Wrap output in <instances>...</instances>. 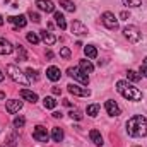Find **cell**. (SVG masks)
Listing matches in <instances>:
<instances>
[{"label":"cell","mask_w":147,"mask_h":147,"mask_svg":"<svg viewBox=\"0 0 147 147\" xmlns=\"http://www.w3.org/2000/svg\"><path fill=\"white\" fill-rule=\"evenodd\" d=\"M70 29H72L74 34H77V36H86L89 31H87V28L80 22V21H74L72 26H70Z\"/></svg>","instance_id":"9c48e42d"},{"label":"cell","mask_w":147,"mask_h":147,"mask_svg":"<svg viewBox=\"0 0 147 147\" xmlns=\"http://www.w3.org/2000/svg\"><path fill=\"white\" fill-rule=\"evenodd\" d=\"M16 50H17V60L26 62V60H28V53H26L24 46H22V45H17V46H16Z\"/></svg>","instance_id":"cb8c5ba5"},{"label":"cell","mask_w":147,"mask_h":147,"mask_svg":"<svg viewBox=\"0 0 147 147\" xmlns=\"http://www.w3.org/2000/svg\"><path fill=\"white\" fill-rule=\"evenodd\" d=\"M101 21H103V24H105L108 29H118V19L115 17V14L105 12V14L101 16Z\"/></svg>","instance_id":"8992f818"},{"label":"cell","mask_w":147,"mask_h":147,"mask_svg":"<svg viewBox=\"0 0 147 147\" xmlns=\"http://www.w3.org/2000/svg\"><path fill=\"white\" fill-rule=\"evenodd\" d=\"M36 5H38V9H39V10H43V12H46V14L55 12V5H53V2H51V0H38Z\"/></svg>","instance_id":"8fae6325"},{"label":"cell","mask_w":147,"mask_h":147,"mask_svg":"<svg viewBox=\"0 0 147 147\" xmlns=\"http://www.w3.org/2000/svg\"><path fill=\"white\" fill-rule=\"evenodd\" d=\"M29 17H31V19H33L34 22H39V21H41V17H39V14H38V12H34L33 9L29 10Z\"/></svg>","instance_id":"d6a6232c"},{"label":"cell","mask_w":147,"mask_h":147,"mask_svg":"<svg viewBox=\"0 0 147 147\" xmlns=\"http://www.w3.org/2000/svg\"><path fill=\"white\" fill-rule=\"evenodd\" d=\"M67 74H69L72 79L79 80L80 84H84V86H87V84H89V75H87L86 72H82L80 69H74V67H70V69L67 70Z\"/></svg>","instance_id":"5b68a950"},{"label":"cell","mask_w":147,"mask_h":147,"mask_svg":"<svg viewBox=\"0 0 147 147\" xmlns=\"http://www.w3.org/2000/svg\"><path fill=\"white\" fill-rule=\"evenodd\" d=\"M9 22H12L16 28H24L26 24H28V19H26V16H10L9 17Z\"/></svg>","instance_id":"7c38bea8"},{"label":"cell","mask_w":147,"mask_h":147,"mask_svg":"<svg viewBox=\"0 0 147 147\" xmlns=\"http://www.w3.org/2000/svg\"><path fill=\"white\" fill-rule=\"evenodd\" d=\"M60 5L67 10V12H75V5L72 0H60Z\"/></svg>","instance_id":"d4e9b609"},{"label":"cell","mask_w":147,"mask_h":147,"mask_svg":"<svg viewBox=\"0 0 147 147\" xmlns=\"http://www.w3.org/2000/svg\"><path fill=\"white\" fill-rule=\"evenodd\" d=\"M5 108H7L9 113H17L22 108V101H19V99H9L7 105H5Z\"/></svg>","instance_id":"4fadbf2b"},{"label":"cell","mask_w":147,"mask_h":147,"mask_svg":"<svg viewBox=\"0 0 147 147\" xmlns=\"http://www.w3.org/2000/svg\"><path fill=\"white\" fill-rule=\"evenodd\" d=\"M14 51V46L10 45V41L0 38V55H10Z\"/></svg>","instance_id":"5bb4252c"},{"label":"cell","mask_w":147,"mask_h":147,"mask_svg":"<svg viewBox=\"0 0 147 147\" xmlns=\"http://www.w3.org/2000/svg\"><path fill=\"white\" fill-rule=\"evenodd\" d=\"M46 77H48L51 82H57V80H60V77H62L60 69H58V67H50V69L46 70Z\"/></svg>","instance_id":"9a60e30c"},{"label":"cell","mask_w":147,"mask_h":147,"mask_svg":"<svg viewBox=\"0 0 147 147\" xmlns=\"http://www.w3.org/2000/svg\"><path fill=\"white\" fill-rule=\"evenodd\" d=\"M84 53H86V57H87V58H96V57H98V50H96L92 45L84 46Z\"/></svg>","instance_id":"7402d4cb"},{"label":"cell","mask_w":147,"mask_h":147,"mask_svg":"<svg viewBox=\"0 0 147 147\" xmlns=\"http://www.w3.org/2000/svg\"><path fill=\"white\" fill-rule=\"evenodd\" d=\"M69 115H70V118H72V120H82V113H80L79 110H72Z\"/></svg>","instance_id":"1f68e13d"},{"label":"cell","mask_w":147,"mask_h":147,"mask_svg":"<svg viewBox=\"0 0 147 147\" xmlns=\"http://www.w3.org/2000/svg\"><path fill=\"white\" fill-rule=\"evenodd\" d=\"M24 125H26V118L24 116H16L14 118V127L16 128H22Z\"/></svg>","instance_id":"83f0119b"},{"label":"cell","mask_w":147,"mask_h":147,"mask_svg":"<svg viewBox=\"0 0 147 147\" xmlns=\"http://www.w3.org/2000/svg\"><path fill=\"white\" fill-rule=\"evenodd\" d=\"M140 74H144V75L147 77V57L144 58V63L140 65Z\"/></svg>","instance_id":"e575fe53"},{"label":"cell","mask_w":147,"mask_h":147,"mask_svg":"<svg viewBox=\"0 0 147 147\" xmlns=\"http://www.w3.org/2000/svg\"><path fill=\"white\" fill-rule=\"evenodd\" d=\"M127 77H128V80H132V82H139L142 75L139 72H135V70H128V72H127Z\"/></svg>","instance_id":"484cf974"},{"label":"cell","mask_w":147,"mask_h":147,"mask_svg":"<svg viewBox=\"0 0 147 147\" xmlns=\"http://www.w3.org/2000/svg\"><path fill=\"white\" fill-rule=\"evenodd\" d=\"M21 98L26 99V101H29V103H36L38 101V94L33 92V91H29V89H22L21 91Z\"/></svg>","instance_id":"2e32d148"},{"label":"cell","mask_w":147,"mask_h":147,"mask_svg":"<svg viewBox=\"0 0 147 147\" xmlns=\"http://www.w3.org/2000/svg\"><path fill=\"white\" fill-rule=\"evenodd\" d=\"M123 36L127 38L130 43H139L142 39V33H140V29L137 26H127L123 29Z\"/></svg>","instance_id":"277c9868"},{"label":"cell","mask_w":147,"mask_h":147,"mask_svg":"<svg viewBox=\"0 0 147 147\" xmlns=\"http://www.w3.org/2000/svg\"><path fill=\"white\" fill-rule=\"evenodd\" d=\"M125 7H139L140 5V0H121Z\"/></svg>","instance_id":"f546056e"},{"label":"cell","mask_w":147,"mask_h":147,"mask_svg":"<svg viewBox=\"0 0 147 147\" xmlns=\"http://www.w3.org/2000/svg\"><path fill=\"white\" fill-rule=\"evenodd\" d=\"M70 55H72V53H70V50H69V48H62V50H60V57H63V58H69Z\"/></svg>","instance_id":"836d02e7"},{"label":"cell","mask_w":147,"mask_h":147,"mask_svg":"<svg viewBox=\"0 0 147 147\" xmlns=\"http://www.w3.org/2000/svg\"><path fill=\"white\" fill-rule=\"evenodd\" d=\"M63 105H65V106H72V103H70L69 99H63Z\"/></svg>","instance_id":"ab89813d"},{"label":"cell","mask_w":147,"mask_h":147,"mask_svg":"<svg viewBox=\"0 0 147 147\" xmlns=\"http://www.w3.org/2000/svg\"><path fill=\"white\" fill-rule=\"evenodd\" d=\"M116 91L123 98H127L128 101H140L142 99V91H139L137 87H134L127 80H118L116 82Z\"/></svg>","instance_id":"7a4b0ae2"},{"label":"cell","mask_w":147,"mask_h":147,"mask_svg":"<svg viewBox=\"0 0 147 147\" xmlns=\"http://www.w3.org/2000/svg\"><path fill=\"white\" fill-rule=\"evenodd\" d=\"M46 57H48V58H53V51L48 50V51H46Z\"/></svg>","instance_id":"f35d334b"},{"label":"cell","mask_w":147,"mask_h":147,"mask_svg":"<svg viewBox=\"0 0 147 147\" xmlns=\"http://www.w3.org/2000/svg\"><path fill=\"white\" fill-rule=\"evenodd\" d=\"M3 79H5V75H3V74H2V70H0V82H2V80H3Z\"/></svg>","instance_id":"60d3db41"},{"label":"cell","mask_w":147,"mask_h":147,"mask_svg":"<svg viewBox=\"0 0 147 147\" xmlns=\"http://www.w3.org/2000/svg\"><path fill=\"white\" fill-rule=\"evenodd\" d=\"M51 139H53L55 142H62V140H63V130H62L60 127H55L53 132H51Z\"/></svg>","instance_id":"ffe728a7"},{"label":"cell","mask_w":147,"mask_h":147,"mask_svg":"<svg viewBox=\"0 0 147 147\" xmlns=\"http://www.w3.org/2000/svg\"><path fill=\"white\" fill-rule=\"evenodd\" d=\"M26 75L29 77V80H31V79H33V80H38V79H39L38 70H33V69H28V70H26Z\"/></svg>","instance_id":"4dcf8cb0"},{"label":"cell","mask_w":147,"mask_h":147,"mask_svg":"<svg viewBox=\"0 0 147 147\" xmlns=\"http://www.w3.org/2000/svg\"><path fill=\"white\" fill-rule=\"evenodd\" d=\"M127 134L130 137H146L147 135V120L142 115H135L127 121Z\"/></svg>","instance_id":"6da1fadb"},{"label":"cell","mask_w":147,"mask_h":147,"mask_svg":"<svg viewBox=\"0 0 147 147\" xmlns=\"http://www.w3.org/2000/svg\"><path fill=\"white\" fill-rule=\"evenodd\" d=\"M39 38H41V39H43L48 46H50V45H53V43L57 41V38L53 36L51 33H46V31H41V36H39Z\"/></svg>","instance_id":"44dd1931"},{"label":"cell","mask_w":147,"mask_h":147,"mask_svg":"<svg viewBox=\"0 0 147 147\" xmlns=\"http://www.w3.org/2000/svg\"><path fill=\"white\" fill-rule=\"evenodd\" d=\"M55 22H57V26H58L62 31L67 29V22H65V17H63L62 12H55Z\"/></svg>","instance_id":"d6986e66"},{"label":"cell","mask_w":147,"mask_h":147,"mask_svg":"<svg viewBox=\"0 0 147 147\" xmlns=\"http://www.w3.org/2000/svg\"><path fill=\"white\" fill-rule=\"evenodd\" d=\"M89 137H91V140L94 142V146H103V137H101V134L98 132V130H91L89 132Z\"/></svg>","instance_id":"e0dca14e"},{"label":"cell","mask_w":147,"mask_h":147,"mask_svg":"<svg viewBox=\"0 0 147 147\" xmlns=\"http://www.w3.org/2000/svg\"><path fill=\"white\" fill-rule=\"evenodd\" d=\"M79 69H80L82 72H86V74H91L92 70H94V65H92L89 60H80V62H79Z\"/></svg>","instance_id":"ac0fdd59"},{"label":"cell","mask_w":147,"mask_h":147,"mask_svg":"<svg viewBox=\"0 0 147 147\" xmlns=\"http://www.w3.org/2000/svg\"><path fill=\"white\" fill-rule=\"evenodd\" d=\"M43 106H45L46 110H55V108H57V101H55V98H51V96L45 98V99H43Z\"/></svg>","instance_id":"603a6c76"},{"label":"cell","mask_w":147,"mask_h":147,"mask_svg":"<svg viewBox=\"0 0 147 147\" xmlns=\"http://www.w3.org/2000/svg\"><path fill=\"white\" fill-rule=\"evenodd\" d=\"M53 118H62V113H58V111H55V113H53Z\"/></svg>","instance_id":"74e56055"},{"label":"cell","mask_w":147,"mask_h":147,"mask_svg":"<svg viewBox=\"0 0 147 147\" xmlns=\"http://www.w3.org/2000/svg\"><path fill=\"white\" fill-rule=\"evenodd\" d=\"M120 17H121V19H128V17H130V14H128L127 10H123V12L120 14Z\"/></svg>","instance_id":"d590c367"},{"label":"cell","mask_w":147,"mask_h":147,"mask_svg":"<svg viewBox=\"0 0 147 147\" xmlns=\"http://www.w3.org/2000/svg\"><path fill=\"white\" fill-rule=\"evenodd\" d=\"M60 92H62L60 87H53V94H60Z\"/></svg>","instance_id":"8d00e7d4"},{"label":"cell","mask_w":147,"mask_h":147,"mask_svg":"<svg viewBox=\"0 0 147 147\" xmlns=\"http://www.w3.org/2000/svg\"><path fill=\"white\" fill-rule=\"evenodd\" d=\"M5 70H7L9 77H10L14 82L21 84V86H29V84H31L29 77L22 72V70H19V67H16V65H12V63H10V65H7V67H5Z\"/></svg>","instance_id":"3957f363"},{"label":"cell","mask_w":147,"mask_h":147,"mask_svg":"<svg viewBox=\"0 0 147 147\" xmlns=\"http://www.w3.org/2000/svg\"><path fill=\"white\" fill-rule=\"evenodd\" d=\"M105 108H106V113H108L110 116H118V115L121 113L120 106H118L115 101H111V99H108V101L105 103Z\"/></svg>","instance_id":"30bf717a"},{"label":"cell","mask_w":147,"mask_h":147,"mask_svg":"<svg viewBox=\"0 0 147 147\" xmlns=\"http://www.w3.org/2000/svg\"><path fill=\"white\" fill-rule=\"evenodd\" d=\"M2 24H3V17L0 16V26H2Z\"/></svg>","instance_id":"b9f144b4"},{"label":"cell","mask_w":147,"mask_h":147,"mask_svg":"<svg viewBox=\"0 0 147 147\" xmlns=\"http://www.w3.org/2000/svg\"><path fill=\"white\" fill-rule=\"evenodd\" d=\"M28 41H29V43H33V45H38V43H39V39H41V38L38 36L36 33H28Z\"/></svg>","instance_id":"f1b7e54d"},{"label":"cell","mask_w":147,"mask_h":147,"mask_svg":"<svg viewBox=\"0 0 147 147\" xmlns=\"http://www.w3.org/2000/svg\"><path fill=\"white\" fill-rule=\"evenodd\" d=\"M99 113V105H89L87 106V115L89 116H98Z\"/></svg>","instance_id":"4316f807"},{"label":"cell","mask_w":147,"mask_h":147,"mask_svg":"<svg viewBox=\"0 0 147 147\" xmlns=\"http://www.w3.org/2000/svg\"><path fill=\"white\" fill-rule=\"evenodd\" d=\"M48 132H46V128L43 127V125H38L34 127V130H33V139L38 140V142H46L48 140Z\"/></svg>","instance_id":"52a82bcc"},{"label":"cell","mask_w":147,"mask_h":147,"mask_svg":"<svg viewBox=\"0 0 147 147\" xmlns=\"http://www.w3.org/2000/svg\"><path fill=\"white\" fill-rule=\"evenodd\" d=\"M69 87V92L74 94V96H91V89H87V87H80V86H77V84H69L67 86Z\"/></svg>","instance_id":"ba28073f"}]
</instances>
